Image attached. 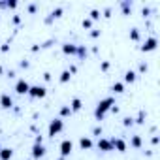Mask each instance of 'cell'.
Segmentation results:
<instances>
[{"label": "cell", "instance_id": "cell-1", "mask_svg": "<svg viewBox=\"0 0 160 160\" xmlns=\"http://www.w3.org/2000/svg\"><path fill=\"white\" fill-rule=\"evenodd\" d=\"M111 106H113V98H106V100H102L100 104H98V107H96V119L104 117V113L107 109H111Z\"/></svg>", "mask_w": 160, "mask_h": 160}, {"label": "cell", "instance_id": "cell-2", "mask_svg": "<svg viewBox=\"0 0 160 160\" xmlns=\"http://www.w3.org/2000/svg\"><path fill=\"white\" fill-rule=\"evenodd\" d=\"M60 130H62V121H60V119L51 121V125H49V136H55V134L60 132Z\"/></svg>", "mask_w": 160, "mask_h": 160}, {"label": "cell", "instance_id": "cell-3", "mask_svg": "<svg viewBox=\"0 0 160 160\" xmlns=\"http://www.w3.org/2000/svg\"><path fill=\"white\" fill-rule=\"evenodd\" d=\"M15 90H17L19 94H28V90H30V85H28L25 79H21V81H17V85H15Z\"/></svg>", "mask_w": 160, "mask_h": 160}, {"label": "cell", "instance_id": "cell-4", "mask_svg": "<svg viewBox=\"0 0 160 160\" xmlns=\"http://www.w3.org/2000/svg\"><path fill=\"white\" fill-rule=\"evenodd\" d=\"M28 94L34 96V98H43L45 96V87H30Z\"/></svg>", "mask_w": 160, "mask_h": 160}, {"label": "cell", "instance_id": "cell-5", "mask_svg": "<svg viewBox=\"0 0 160 160\" xmlns=\"http://www.w3.org/2000/svg\"><path fill=\"white\" fill-rule=\"evenodd\" d=\"M72 149H74V145H72V141H68V139L60 143V153H62V156H68L72 153Z\"/></svg>", "mask_w": 160, "mask_h": 160}, {"label": "cell", "instance_id": "cell-6", "mask_svg": "<svg viewBox=\"0 0 160 160\" xmlns=\"http://www.w3.org/2000/svg\"><path fill=\"white\" fill-rule=\"evenodd\" d=\"M0 106H2L4 109H9V107L13 106V100L8 94H2V96H0Z\"/></svg>", "mask_w": 160, "mask_h": 160}, {"label": "cell", "instance_id": "cell-7", "mask_svg": "<svg viewBox=\"0 0 160 160\" xmlns=\"http://www.w3.org/2000/svg\"><path fill=\"white\" fill-rule=\"evenodd\" d=\"M43 154H45L43 145H38V143H36L34 149H32V156H34V158H40V156H43Z\"/></svg>", "mask_w": 160, "mask_h": 160}, {"label": "cell", "instance_id": "cell-8", "mask_svg": "<svg viewBox=\"0 0 160 160\" xmlns=\"http://www.w3.org/2000/svg\"><path fill=\"white\" fill-rule=\"evenodd\" d=\"M154 47H156V40H154V38H149L147 42H145V45L141 47V51H153Z\"/></svg>", "mask_w": 160, "mask_h": 160}, {"label": "cell", "instance_id": "cell-9", "mask_svg": "<svg viewBox=\"0 0 160 160\" xmlns=\"http://www.w3.org/2000/svg\"><path fill=\"white\" fill-rule=\"evenodd\" d=\"M98 147L102 149V151H111V141H107V139H100V141H98Z\"/></svg>", "mask_w": 160, "mask_h": 160}, {"label": "cell", "instance_id": "cell-10", "mask_svg": "<svg viewBox=\"0 0 160 160\" xmlns=\"http://www.w3.org/2000/svg\"><path fill=\"white\" fill-rule=\"evenodd\" d=\"M111 145H113V147H117L121 153L126 149V145H125V141H122V139H111Z\"/></svg>", "mask_w": 160, "mask_h": 160}, {"label": "cell", "instance_id": "cell-11", "mask_svg": "<svg viewBox=\"0 0 160 160\" xmlns=\"http://www.w3.org/2000/svg\"><path fill=\"white\" fill-rule=\"evenodd\" d=\"M12 156H13L12 149H2V151H0V158H2V160H9Z\"/></svg>", "mask_w": 160, "mask_h": 160}, {"label": "cell", "instance_id": "cell-12", "mask_svg": "<svg viewBox=\"0 0 160 160\" xmlns=\"http://www.w3.org/2000/svg\"><path fill=\"white\" fill-rule=\"evenodd\" d=\"M72 111H79L81 109V100L79 98H74V100H72V107H70Z\"/></svg>", "mask_w": 160, "mask_h": 160}, {"label": "cell", "instance_id": "cell-13", "mask_svg": "<svg viewBox=\"0 0 160 160\" xmlns=\"http://www.w3.org/2000/svg\"><path fill=\"white\" fill-rule=\"evenodd\" d=\"M79 145H81V147H83V149H90V147H92V141H90V139H89V138H81V141H79Z\"/></svg>", "mask_w": 160, "mask_h": 160}, {"label": "cell", "instance_id": "cell-14", "mask_svg": "<svg viewBox=\"0 0 160 160\" xmlns=\"http://www.w3.org/2000/svg\"><path fill=\"white\" fill-rule=\"evenodd\" d=\"M134 79H136V72L128 70V72H126V75H125V81H126V83H132Z\"/></svg>", "mask_w": 160, "mask_h": 160}, {"label": "cell", "instance_id": "cell-15", "mask_svg": "<svg viewBox=\"0 0 160 160\" xmlns=\"http://www.w3.org/2000/svg\"><path fill=\"white\" fill-rule=\"evenodd\" d=\"M62 49H64V53H70V55H74L75 51H77V47H75V45H70V43H66Z\"/></svg>", "mask_w": 160, "mask_h": 160}, {"label": "cell", "instance_id": "cell-16", "mask_svg": "<svg viewBox=\"0 0 160 160\" xmlns=\"http://www.w3.org/2000/svg\"><path fill=\"white\" fill-rule=\"evenodd\" d=\"M70 77H72V75H70V72L66 70V72H62V75H60V81H62V83H66V81H68Z\"/></svg>", "mask_w": 160, "mask_h": 160}, {"label": "cell", "instance_id": "cell-17", "mask_svg": "<svg viewBox=\"0 0 160 160\" xmlns=\"http://www.w3.org/2000/svg\"><path fill=\"white\" fill-rule=\"evenodd\" d=\"M113 92H122V83H115V85H113Z\"/></svg>", "mask_w": 160, "mask_h": 160}, {"label": "cell", "instance_id": "cell-18", "mask_svg": "<svg viewBox=\"0 0 160 160\" xmlns=\"http://www.w3.org/2000/svg\"><path fill=\"white\" fill-rule=\"evenodd\" d=\"M130 38H132V40H138V38H139V32H138V28H134L132 32H130Z\"/></svg>", "mask_w": 160, "mask_h": 160}, {"label": "cell", "instance_id": "cell-19", "mask_svg": "<svg viewBox=\"0 0 160 160\" xmlns=\"http://www.w3.org/2000/svg\"><path fill=\"white\" fill-rule=\"evenodd\" d=\"M132 145H134V147H139V145H141V139H139V138H134V139H132Z\"/></svg>", "mask_w": 160, "mask_h": 160}, {"label": "cell", "instance_id": "cell-20", "mask_svg": "<svg viewBox=\"0 0 160 160\" xmlns=\"http://www.w3.org/2000/svg\"><path fill=\"white\" fill-rule=\"evenodd\" d=\"M90 17H92V19H98V17H100V12H98V9H92V12H90Z\"/></svg>", "mask_w": 160, "mask_h": 160}, {"label": "cell", "instance_id": "cell-21", "mask_svg": "<svg viewBox=\"0 0 160 160\" xmlns=\"http://www.w3.org/2000/svg\"><path fill=\"white\" fill-rule=\"evenodd\" d=\"M70 113H72L70 107H62V109H60V115H70Z\"/></svg>", "mask_w": 160, "mask_h": 160}, {"label": "cell", "instance_id": "cell-22", "mask_svg": "<svg viewBox=\"0 0 160 160\" xmlns=\"http://www.w3.org/2000/svg\"><path fill=\"white\" fill-rule=\"evenodd\" d=\"M83 27H85V28H90V27H92V21H90V19H85V21H83Z\"/></svg>", "mask_w": 160, "mask_h": 160}, {"label": "cell", "instance_id": "cell-23", "mask_svg": "<svg viewBox=\"0 0 160 160\" xmlns=\"http://www.w3.org/2000/svg\"><path fill=\"white\" fill-rule=\"evenodd\" d=\"M60 13H62V9H60V8H59V9H55V12H53V13H51V15H53V17H60Z\"/></svg>", "mask_w": 160, "mask_h": 160}, {"label": "cell", "instance_id": "cell-24", "mask_svg": "<svg viewBox=\"0 0 160 160\" xmlns=\"http://www.w3.org/2000/svg\"><path fill=\"white\" fill-rule=\"evenodd\" d=\"M0 74H2V66H0Z\"/></svg>", "mask_w": 160, "mask_h": 160}]
</instances>
